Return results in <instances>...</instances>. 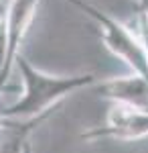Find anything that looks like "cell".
Returning a JSON list of instances; mask_svg holds the SVG:
<instances>
[{
	"instance_id": "8",
	"label": "cell",
	"mask_w": 148,
	"mask_h": 153,
	"mask_svg": "<svg viewBox=\"0 0 148 153\" xmlns=\"http://www.w3.org/2000/svg\"><path fill=\"white\" fill-rule=\"evenodd\" d=\"M138 6V14H144L148 19V0H134Z\"/></svg>"
},
{
	"instance_id": "10",
	"label": "cell",
	"mask_w": 148,
	"mask_h": 153,
	"mask_svg": "<svg viewBox=\"0 0 148 153\" xmlns=\"http://www.w3.org/2000/svg\"><path fill=\"white\" fill-rule=\"evenodd\" d=\"M23 153H34L33 147H31V143H26V145H24V151H23Z\"/></svg>"
},
{
	"instance_id": "9",
	"label": "cell",
	"mask_w": 148,
	"mask_h": 153,
	"mask_svg": "<svg viewBox=\"0 0 148 153\" xmlns=\"http://www.w3.org/2000/svg\"><path fill=\"white\" fill-rule=\"evenodd\" d=\"M6 6H8V4H4V2L0 0V23L4 21V14H6Z\"/></svg>"
},
{
	"instance_id": "7",
	"label": "cell",
	"mask_w": 148,
	"mask_h": 153,
	"mask_svg": "<svg viewBox=\"0 0 148 153\" xmlns=\"http://www.w3.org/2000/svg\"><path fill=\"white\" fill-rule=\"evenodd\" d=\"M4 55H6V35H4V21L0 23V71L4 65Z\"/></svg>"
},
{
	"instance_id": "5",
	"label": "cell",
	"mask_w": 148,
	"mask_h": 153,
	"mask_svg": "<svg viewBox=\"0 0 148 153\" xmlns=\"http://www.w3.org/2000/svg\"><path fill=\"white\" fill-rule=\"evenodd\" d=\"M97 86H100V96L110 100L112 104L148 110V80L140 74L106 78L97 82Z\"/></svg>"
},
{
	"instance_id": "11",
	"label": "cell",
	"mask_w": 148,
	"mask_h": 153,
	"mask_svg": "<svg viewBox=\"0 0 148 153\" xmlns=\"http://www.w3.org/2000/svg\"><path fill=\"white\" fill-rule=\"evenodd\" d=\"M2 2H4V4H8V2H10V0H2Z\"/></svg>"
},
{
	"instance_id": "4",
	"label": "cell",
	"mask_w": 148,
	"mask_h": 153,
	"mask_svg": "<svg viewBox=\"0 0 148 153\" xmlns=\"http://www.w3.org/2000/svg\"><path fill=\"white\" fill-rule=\"evenodd\" d=\"M148 137V110L128 108V106L112 104L106 123L102 127H93L81 135L85 141L100 139H118V141H136Z\"/></svg>"
},
{
	"instance_id": "6",
	"label": "cell",
	"mask_w": 148,
	"mask_h": 153,
	"mask_svg": "<svg viewBox=\"0 0 148 153\" xmlns=\"http://www.w3.org/2000/svg\"><path fill=\"white\" fill-rule=\"evenodd\" d=\"M132 29L138 33L140 41H142V45H144V51H146V61H148V21H146V16L138 14V16H136V23L132 25Z\"/></svg>"
},
{
	"instance_id": "2",
	"label": "cell",
	"mask_w": 148,
	"mask_h": 153,
	"mask_svg": "<svg viewBox=\"0 0 148 153\" xmlns=\"http://www.w3.org/2000/svg\"><path fill=\"white\" fill-rule=\"evenodd\" d=\"M67 2L73 4L75 8H79L85 16H89L95 23L103 45L114 57L124 61L132 74H140L148 80L146 51H144V45H142L138 33L132 29V25H124L122 21L100 10L97 6H93L87 0H67Z\"/></svg>"
},
{
	"instance_id": "3",
	"label": "cell",
	"mask_w": 148,
	"mask_h": 153,
	"mask_svg": "<svg viewBox=\"0 0 148 153\" xmlns=\"http://www.w3.org/2000/svg\"><path fill=\"white\" fill-rule=\"evenodd\" d=\"M39 4H41V0H10L6 6V14H4L6 55H4V65L0 71V94L14 70V61L21 55V47L37 16Z\"/></svg>"
},
{
	"instance_id": "1",
	"label": "cell",
	"mask_w": 148,
	"mask_h": 153,
	"mask_svg": "<svg viewBox=\"0 0 148 153\" xmlns=\"http://www.w3.org/2000/svg\"><path fill=\"white\" fill-rule=\"evenodd\" d=\"M14 68L21 71L24 90L10 106L0 108V117L4 118L26 120V118L41 117L47 112H55L53 108L59 106L63 98L75 94L81 88H89L97 84V78L93 74H73V76L47 74L33 65L23 53L16 57Z\"/></svg>"
}]
</instances>
